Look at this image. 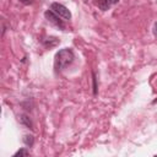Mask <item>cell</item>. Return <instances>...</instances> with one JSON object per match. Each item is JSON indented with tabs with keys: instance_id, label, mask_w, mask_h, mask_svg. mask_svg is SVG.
I'll use <instances>...</instances> for the list:
<instances>
[{
	"instance_id": "cell-3",
	"label": "cell",
	"mask_w": 157,
	"mask_h": 157,
	"mask_svg": "<svg viewBox=\"0 0 157 157\" xmlns=\"http://www.w3.org/2000/svg\"><path fill=\"white\" fill-rule=\"evenodd\" d=\"M44 16H45V18H47L50 23H53V25L56 26L58 28H60V29H65V23H64V21H63L61 17L58 16L54 11H52V10H47V11L44 12Z\"/></svg>"
},
{
	"instance_id": "cell-8",
	"label": "cell",
	"mask_w": 157,
	"mask_h": 157,
	"mask_svg": "<svg viewBox=\"0 0 157 157\" xmlns=\"http://www.w3.org/2000/svg\"><path fill=\"white\" fill-rule=\"evenodd\" d=\"M32 1H33V0H20V2H22V4H25V5H29Z\"/></svg>"
},
{
	"instance_id": "cell-5",
	"label": "cell",
	"mask_w": 157,
	"mask_h": 157,
	"mask_svg": "<svg viewBox=\"0 0 157 157\" xmlns=\"http://www.w3.org/2000/svg\"><path fill=\"white\" fill-rule=\"evenodd\" d=\"M23 142H25L28 147H31V146L33 145V142H34V139H33L32 135H25V136H23Z\"/></svg>"
},
{
	"instance_id": "cell-1",
	"label": "cell",
	"mask_w": 157,
	"mask_h": 157,
	"mask_svg": "<svg viewBox=\"0 0 157 157\" xmlns=\"http://www.w3.org/2000/svg\"><path fill=\"white\" fill-rule=\"evenodd\" d=\"M75 59V54L72 52V49L70 48H64L60 49L56 54H55V59H54V69L55 71H61L65 67H67Z\"/></svg>"
},
{
	"instance_id": "cell-7",
	"label": "cell",
	"mask_w": 157,
	"mask_h": 157,
	"mask_svg": "<svg viewBox=\"0 0 157 157\" xmlns=\"http://www.w3.org/2000/svg\"><path fill=\"white\" fill-rule=\"evenodd\" d=\"M29 155V152L27 151V150H25V148H21V150H18L15 155H13V157H17V156H28Z\"/></svg>"
},
{
	"instance_id": "cell-9",
	"label": "cell",
	"mask_w": 157,
	"mask_h": 157,
	"mask_svg": "<svg viewBox=\"0 0 157 157\" xmlns=\"http://www.w3.org/2000/svg\"><path fill=\"white\" fill-rule=\"evenodd\" d=\"M153 33H155V36L157 37V22L155 23V27H153Z\"/></svg>"
},
{
	"instance_id": "cell-4",
	"label": "cell",
	"mask_w": 157,
	"mask_h": 157,
	"mask_svg": "<svg viewBox=\"0 0 157 157\" xmlns=\"http://www.w3.org/2000/svg\"><path fill=\"white\" fill-rule=\"evenodd\" d=\"M119 0H97V6L102 10V11H107L109 10L113 5H115Z\"/></svg>"
},
{
	"instance_id": "cell-6",
	"label": "cell",
	"mask_w": 157,
	"mask_h": 157,
	"mask_svg": "<svg viewBox=\"0 0 157 157\" xmlns=\"http://www.w3.org/2000/svg\"><path fill=\"white\" fill-rule=\"evenodd\" d=\"M21 123L25 124L27 128H31V129H32V121H31V119H29L27 115H22V117H21Z\"/></svg>"
},
{
	"instance_id": "cell-2",
	"label": "cell",
	"mask_w": 157,
	"mask_h": 157,
	"mask_svg": "<svg viewBox=\"0 0 157 157\" xmlns=\"http://www.w3.org/2000/svg\"><path fill=\"white\" fill-rule=\"evenodd\" d=\"M50 10L54 11L58 16H60L61 18L64 20H70L71 18V12L69 11V9L66 6H64L63 4H59V2H53L50 5Z\"/></svg>"
}]
</instances>
